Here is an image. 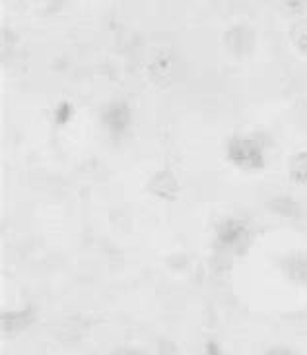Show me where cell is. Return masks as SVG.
I'll return each instance as SVG.
<instances>
[{
    "label": "cell",
    "instance_id": "obj_1",
    "mask_svg": "<svg viewBox=\"0 0 307 355\" xmlns=\"http://www.w3.org/2000/svg\"><path fill=\"white\" fill-rule=\"evenodd\" d=\"M228 157L235 167H240L241 171H247V173H259L260 169L267 167V162H269L267 144L259 136L233 138L228 148Z\"/></svg>",
    "mask_w": 307,
    "mask_h": 355
},
{
    "label": "cell",
    "instance_id": "obj_2",
    "mask_svg": "<svg viewBox=\"0 0 307 355\" xmlns=\"http://www.w3.org/2000/svg\"><path fill=\"white\" fill-rule=\"evenodd\" d=\"M288 175L292 181L307 187V150L296 152L288 159Z\"/></svg>",
    "mask_w": 307,
    "mask_h": 355
},
{
    "label": "cell",
    "instance_id": "obj_3",
    "mask_svg": "<svg viewBox=\"0 0 307 355\" xmlns=\"http://www.w3.org/2000/svg\"><path fill=\"white\" fill-rule=\"evenodd\" d=\"M290 39H292V45L296 47V51H299L301 55H307V18L299 19L292 28Z\"/></svg>",
    "mask_w": 307,
    "mask_h": 355
},
{
    "label": "cell",
    "instance_id": "obj_4",
    "mask_svg": "<svg viewBox=\"0 0 307 355\" xmlns=\"http://www.w3.org/2000/svg\"><path fill=\"white\" fill-rule=\"evenodd\" d=\"M284 4H286L292 12H304V10L307 8V0H284Z\"/></svg>",
    "mask_w": 307,
    "mask_h": 355
},
{
    "label": "cell",
    "instance_id": "obj_5",
    "mask_svg": "<svg viewBox=\"0 0 307 355\" xmlns=\"http://www.w3.org/2000/svg\"><path fill=\"white\" fill-rule=\"evenodd\" d=\"M269 355H294L290 349H274V352H270Z\"/></svg>",
    "mask_w": 307,
    "mask_h": 355
}]
</instances>
